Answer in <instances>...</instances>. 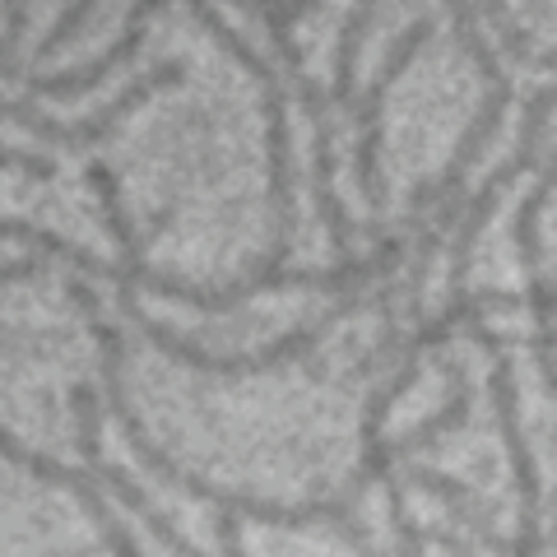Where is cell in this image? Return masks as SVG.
Instances as JSON below:
<instances>
[{"label": "cell", "instance_id": "6da1fadb", "mask_svg": "<svg viewBox=\"0 0 557 557\" xmlns=\"http://www.w3.org/2000/svg\"><path fill=\"white\" fill-rule=\"evenodd\" d=\"M89 182H94L98 200H102V219H108V233L116 237V247H121L116 274L131 278V284L145 288V293H159V298H172V302H182V307H196V311H205V317H223V311L242 307L247 298H256V293H274V288H311V293L368 288L372 278L395 274V265H399V260H405V251H409V237L423 228V214H405L391 237L376 233V247H372L368 256H339L330 270H284V265H278V270H265V274H247L242 284H228V288H200V284H182V278H168V274H159V270L145 265V251L172 228V223H177L182 200H168L163 214L153 219V228L139 237V233H131L126 214H121V182H116V172H112L108 163H89Z\"/></svg>", "mask_w": 557, "mask_h": 557}, {"label": "cell", "instance_id": "e0dca14e", "mask_svg": "<svg viewBox=\"0 0 557 557\" xmlns=\"http://www.w3.org/2000/svg\"><path fill=\"white\" fill-rule=\"evenodd\" d=\"M381 483H386V507H391V525H395V544H399V553H409V557H418L428 544H423V534H418V525H413V511H409V483L399 479V474H381Z\"/></svg>", "mask_w": 557, "mask_h": 557}, {"label": "cell", "instance_id": "7c38bea8", "mask_svg": "<svg viewBox=\"0 0 557 557\" xmlns=\"http://www.w3.org/2000/svg\"><path fill=\"white\" fill-rule=\"evenodd\" d=\"M395 465H399V479H405V483L423 487V493H432L437 502H446V511L456 516L460 525L474 534L487 553L511 557V544H507V539H497V534H493V507H487L483 497L469 493L460 479H450V474H442V469H432V465H413V456H409V460H395Z\"/></svg>", "mask_w": 557, "mask_h": 557}, {"label": "cell", "instance_id": "2e32d148", "mask_svg": "<svg viewBox=\"0 0 557 557\" xmlns=\"http://www.w3.org/2000/svg\"><path fill=\"white\" fill-rule=\"evenodd\" d=\"M483 5V20L493 24V33L502 38V47L511 51V57L520 61V65H530V70H539V75H548V70L557 65V57L553 51H534L530 47V33L520 28L516 20H511V10H507V0H479Z\"/></svg>", "mask_w": 557, "mask_h": 557}, {"label": "cell", "instance_id": "ffe728a7", "mask_svg": "<svg viewBox=\"0 0 557 557\" xmlns=\"http://www.w3.org/2000/svg\"><path fill=\"white\" fill-rule=\"evenodd\" d=\"M418 534H423V544H442L450 553H479L483 548L479 539H460V534H450V530H418Z\"/></svg>", "mask_w": 557, "mask_h": 557}, {"label": "cell", "instance_id": "4fadbf2b", "mask_svg": "<svg viewBox=\"0 0 557 557\" xmlns=\"http://www.w3.org/2000/svg\"><path fill=\"white\" fill-rule=\"evenodd\" d=\"M0 242H20L28 251H42V256H57L65 265H75L79 274H94V278H116V265H102L94 251L75 247V242H65L61 233L51 228H38V223H20V219H0Z\"/></svg>", "mask_w": 557, "mask_h": 557}, {"label": "cell", "instance_id": "30bf717a", "mask_svg": "<svg viewBox=\"0 0 557 557\" xmlns=\"http://www.w3.org/2000/svg\"><path fill=\"white\" fill-rule=\"evenodd\" d=\"M163 5H172V0H135L131 20H126V33H121V38H116L108 51H102L98 61L84 65L79 75H75V70H61V75H28V70H0V79H20L33 98H84V94H94L116 65H126L135 51L145 47V24H149V14H159Z\"/></svg>", "mask_w": 557, "mask_h": 557}, {"label": "cell", "instance_id": "9c48e42d", "mask_svg": "<svg viewBox=\"0 0 557 557\" xmlns=\"http://www.w3.org/2000/svg\"><path fill=\"white\" fill-rule=\"evenodd\" d=\"M0 460H10V465L28 469V474L38 479V483H57V487H65V493H75L79 507L94 516V525H98V534H102V544L116 548V553H139V539L126 534V525H121L116 511L108 507V497H102V487L89 479V469H70V465L51 460V456H38V450H28V446L14 442L5 428H0Z\"/></svg>", "mask_w": 557, "mask_h": 557}, {"label": "cell", "instance_id": "ba28073f", "mask_svg": "<svg viewBox=\"0 0 557 557\" xmlns=\"http://www.w3.org/2000/svg\"><path fill=\"white\" fill-rule=\"evenodd\" d=\"M442 376H446V386H450L446 399H442V409L432 413V418H423L418 428L399 432V437L376 442V456H372L368 465L354 469V479H348V487H344L339 502L358 507V497L368 493V487H372L381 474H386V469H395V460H409V456H418V450H428L432 442H442V437H450V432H460V428L469 423V405H474V381H469V372L460 368L456 358L442 362Z\"/></svg>", "mask_w": 557, "mask_h": 557}, {"label": "cell", "instance_id": "7a4b0ae2", "mask_svg": "<svg viewBox=\"0 0 557 557\" xmlns=\"http://www.w3.org/2000/svg\"><path fill=\"white\" fill-rule=\"evenodd\" d=\"M65 298L75 302L84 317H89V330H94V339L102 348V399H108V413L121 423V432H126V442L135 450V460L153 469L163 483L172 487H182L186 497H200L209 502L219 516H247V520H260V525H278V530H302V525H335L348 544H354L358 553H368V534L358 530V520H354V507L348 502H307V507H274V502H260V497H242V493H223V487H214L209 479L200 474H190V469H177L168 460V450L163 446H153V437L145 432V423H139V413L131 409V399H126V386H121V330L102 321V307H98V293L84 284V278L75 274H65Z\"/></svg>", "mask_w": 557, "mask_h": 557}, {"label": "cell", "instance_id": "8fae6325", "mask_svg": "<svg viewBox=\"0 0 557 557\" xmlns=\"http://www.w3.org/2000/svg\"><path fill=\"white\" fill-rule=\"evenodd\" d=\"M511 98H516V89H487V98L479 102V116H474V126L465 131V139H460V149H456V159H450L437 177L432 182H423L409 196V214H428L432 205H437L450 186H465V177H469V168H474V159L483 153V145L493 139V131L502 126V112L511 108Z\"/></svg>", "mask_w": 557, "mask_h": 557}, {"label": "cell", "instance_id": "9a60e30c", "mask_svg": "<svg viewBox=\"0 0 557 557\" xmlns=\"http://www.w3.org/2000/svg\"><path fill=\"white\" fill-rule=\"evenodd\" d=\"M548 200H553V163L539 168L534 190L520 200L516 219H511V237H516V247H520V265H525V270L544 265V247H539V219H544Z\"/></svg>", "mask_w": 557, "mask_h": 557}, {"label": "cell", "instance_id": "d6986e66", "mask_svg": "<svg viewBox=\"0 0 557 557\" xmlns=\"http://www.w3.org/2000/svg\"><path fill=\"white\" fill-rule=\"evenodd\" d=\"M0 172H24V177L51 182V177H57V163H51V159H38V153H24V149L0 145Z\"/></svg>", "mask_w": 557, "mask_h": 557}, {"label": "cell", "instance_id": "52a82bcc", "mask_svg": "<svg viewBox=\"0 0 557 557\" xmlns=\"http://www.w3.org/2000/svg\"><path fill=\"white\" fill-rule=\"evenodd\" d=\"M70 405H75L79 456H84V465H89V479L102 487V493H112L135 520H145V525L153 530V539H159L163 548L186 553V557L196 553V544H190V539H186L177 525H172V516H168L163 507H153V497L126 474V469H116V465L102 460V446H98V418H102V405H98V395H94L89 386H75V391H70Z\"/></svg>", "mask_w": 557, "mask_h": 557}, {"label": "cell", "instance_id": "5bb4252c", "mask_svg": "<svg viewBox=\"0 0 557 557\" xmlns=\"http://www.w3.org/2000/svg\"><path fill=\"white\" fill-rule=\"evenodd\" d=\"M381 0H358L354 14L344 24V38H339V51H335V84H330V108H354V79H358V47H362V33H368L372 14H376Z\"/></svg>", "mask_w": 557, "mask_h": 557}, {"label": "cell", "instance_id": "8992f818", "mask_svg": "<svg viewBox=\"0 0 557 557\" xmlns=\"http://www.w3.org/2000/svg\"><path fill=\"white\" fill-rule=\"evenodd\" d=\"M437 33V20H413L405 33L395 38V51H391V61L381 65V75L368 94H362L358 102V112H354V126H358V145H354V177H358V196L368 200L372 209L386 205V186H381V121H386V94L395 89V79L409 70V61L423 51V42Z\"/></svg>", "mask_w": 557, "mask_h": 557}, {"label": "cell", "instance_id": "ac0fdd59", "mask_svg": "<svg viewBox=\"0 0 557 557\" xmlns=\"http://www.w3.org/2000/svg\"><path fill=\"white\" fill-rule=\"evenodd\" d=\"M317 5L321 0H265V10H260L256 24H265V33H288L298 20H307Z\"/></svg>", "mask_w": 557, "mask_h": 557}, {"label": "cell", "instance_id": "3957f363", "mask_svg": "<svg viewBox=\"0 0 557 557\" xmlns=\"http://www.w3.org/2000/svg\"><path fill=\"white\" fill-rule=\"evenodd\" d=\"M112 288H116V307H121V317H126L139 335H145L159 354H168L172 362H186V368H196V372H209V376H260V372H278L284 362H293V358H302V354H311L330 330L335 325H344L354 311H362V307H376V311H391L395 302H399V288H376L372 298H362V288H344L339 293V302L325 311L321 321H311V325H302V330H288L284 339H274L270 348H256V354H205L200 344H190V339H182L177 330H168L163 321H153V317H145L139 311V302H135V284L131 278H112Z\"/></svg>", "mask_w": 557, "mask_h": 557}, {"label": "cell", "instance_id": "5b68a950", "mask_svg": "<svg viewBox=\"0 0 557 557\" xmlns=\"http://www.w3.org/2000/svg\"><path fill=\"white\" fill-rule=\"evenodd\" d=\"M177 84H186V65L182 61H163L159 70H149L139 84H131L126 94H121L116 102H108L98 116H89V121H75V126H61V121H51L47 112H33L28 102H10V98H0V121H10V126H20V131H28L33 139H42V145H61V149H94V145H102L121 121H126L139 102H149L159 89H177Z\"/></svg>", "mask_w": 557, "mask_h": 557}, {"label": "cell", "instance_id": "277c9868", "mask_svg": "<svg viewBox=\"0 0 557 557\" xmlns=\"http://www.w3.org/2000/svg\"><path fill=\"white\" fill-rule=\"evenodd\" d=\"M465 335L479 348H487L493 358V372H487V391H493L497 405V428L502 442H507V460H511V479H516V502H520V534L511 539V557H539L544 553V539H539V511H544V487H539V469L530 456V442L520 432V399H516V362L511 348L497 330H487L483 321H465Z\"/></svg>", "mask_w": 557, "mask_h": 557}]
</instances>
